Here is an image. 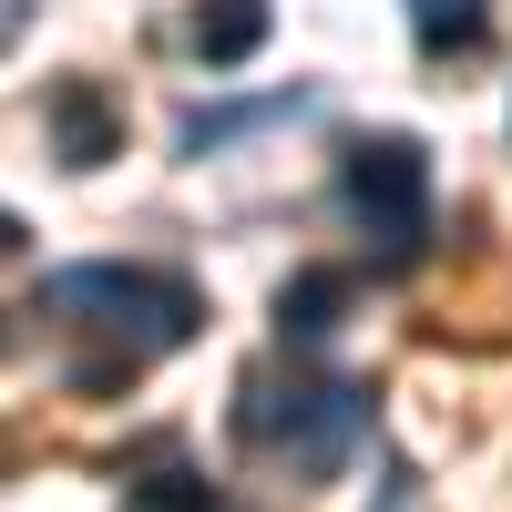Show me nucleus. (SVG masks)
<instances>
[{"label": "nucleus", "mask_w": 512, "mask_h": 512, "mask_svg": "<svg viewBox=\"0 0 512 512\" xmlns=\"http://www.w3.org/2000/svg\"><path fill=\"white\" fill-rule=\"evenodd\" d=\"M134 492H144V512H216V492L185 482V472H154V482H134Z\"/></svg>", "instance_id": "9"}, {"label": "nucleus", "mask_w": 512, "mask_h": 512, "mask_svg": "<svg viewBox=\"0 0 512 512\" xmlns=\"http://www.w3.org/2000/svg\"><path fill=\"white\" fill-rule=\"evenodd\" d=\"M287 113H308V93H267V103H226V113H185V154H216V144L256 134V123H287Z\"/></svg>", "instance_id": "7"}, {"label": "nucleus", "mask_w": 512, "mask_h": 512, "mask_svg": "<svg viewBox=\"0 0 512 512\" xmlns=\"http://www.w3.org/2000/svg\"><path fill=\"white\" fill-rule=\"evenodd\" d=\"M338 195H349L359 236L379 246V267H410V256H420V236H431V154H420L410 134H369V144H349Z\"/></svg>", "instance_id": "2"}, {"label": "nucleus", "mask_w": 512, "mask_h": 512, "mask_svg": "<svg viewBox=\"0 0 512 512\" xmlns=\"http://www.w3.org/2000/svg\"><path fill=\"white\" fill-rule=\"evenodd\" d=\"M410 31L431 52H461V41H482V0H410Z\"/></svg>", "instance_id": "8"}, {"label": "nucleus", "mask_w": 512, "mask_h": 512, "mask_svg": "<svg viewBox=\"0 0 512 512\" xmlns=\"http://www.w3.org/2000/svg\"><path fill=\"white\" fill-rule=\"evenodd\" d=\"M41 123H52V154L72 164V175H93V164L123 154V103L103 93V82H82V72L41 93Z\"/></svg>", "instance_id": "4"}, {"label": "nucleus", "mask_w": 512, "mask_h": 512, "mask_svg": "<svg viewBox=\"0 0 512 512\" xmlns=\"http://www.w3.org/2000/svg\"><path fill=\"white\" fill-rule=\"evenodd\" d=\"M349 297H359L349 267H297V277L277 287V328H287V338H328L338 318H349Z\"/></svg>", "instance_id": "5"}, {"label": "nucleus", "mask_w": 512, "mask_h": 512, "mask_svg": "<svg viewBox=\"0 0 512 512\" xmlns=\"http://www.w3.org/2000/svg\"><path fill=\"white\" fill-rule=\"evenodd\" d=\"M256 41H267V0H205L195 11V62L205 72H236Z\"/></svg>", "instance_id": "6"}, {"label": "nucleus", "mask_w": 512, "mask_h": 512, "mask_svg": "<svg viewBox=\"0 0 512 512\" xmlns=\"http://www.w3.org/2000/svg\"><path fill=\"white\" fill-rule=\"evenodd\" d=\"M41 308L93 318V328L123 338V359H144V349H185L205 297L185 277H164V267H62V277H41Z\"/></svg>", "instance_id": "1"}, {"label": "nucleus", "mask_w": 512, "mask_h": 512, "mask_svg": "<svg viewBox=\"0 0 512 512\" xmlns=\"http://www.w3.org/2000/svg\"><path fill=\"white\" fill-rule=\"evenodd\" d=\"M236 420H246L256 451H287L297 472H328V461L359 441V390H349V379H287V390L246 379V410Z\"/></svg>", "instance_id": "3"}]
</instances>
